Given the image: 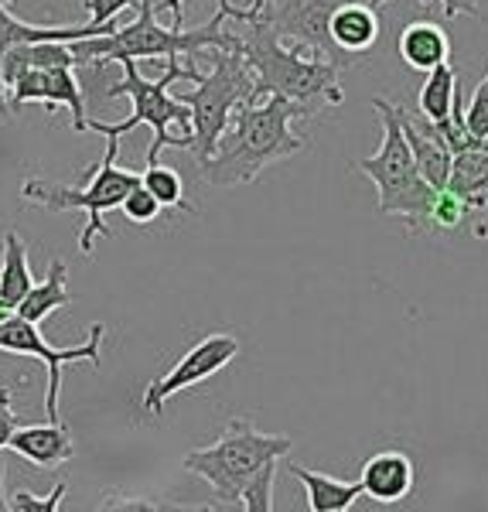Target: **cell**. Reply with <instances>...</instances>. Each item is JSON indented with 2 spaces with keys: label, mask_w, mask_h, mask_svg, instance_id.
Wrapping results in <instances>:
<instances>
[{
  "label": "cell",
  "mask_w": 488,
  "mask_h": 512,
  "mask_svg": "<svg viewBox=\"0 0 488 512\" xmlns=\"http://www.w3.org/2000/svg\"><path fill=\"white\" fill-rule=\"evenodd\" d=\"M7 99H11V110H21L28 103H41L48 110L55 106H69L72 113V130L86 134L89 117H86V96L82 86L72 72V65H52V69H24L18 79L7 86Z\"/></svg>",
  "instance_id": "obj_12"
},
{
  "label": "cell",
  "mask_w": 488,
  "mask_h": 512,
  "mask_svg": "<svg viewBox=\"0 0 488 512\" xmlns=\"http://www.w3.org/2000/svg\"><path fill=\"white\" fill-rule=\"evenodd\" d=\"M246 35H239V55L253 69L256 99L284 96L304 110V117H314L325 106H342V86L338 72L342 65L314 59L301 48L284 45L263 21H246Z\"/></svg>",
  "instance_id": "obj_3"
},
{
  "label": "cell",
  "mask_w": 488,
  "mask_h": 512,
  "mask_svg": "<svg viewBox=\"0 0 488 512\" xmlns=\"http://www.w3.org/2000/svg\"><path fill=\"white\" fill-rule=\"evenodd\" d=\"M140 18L127 28H110L99 35L69 41L76 65H110L120 59H198L209 48H226V52H239V35H229L222 24L226 21H246V7H219L202 28L185 31L181 24L164 28L157 21L154 0H140L137 4Z\"/></svg>",
  "instance_id": "obj_2"
},
{
  "label": "cell",
  "mask_w": 488,
  "mask_h": 512,
  "mask_svg": "<svg viewBox=\"0 0 488 512\" xmlns=\"http://www.w3.org/2000/svg\"><path fill=\"white\" fill-rule=\"evenodd\" d=\"M372 110L383 120V144L369 158L352 161L359 175H366L379 192V216H396L410 229H424L430 219V205H434L437 188H430L420 178L417 164H413V151L403 137V127L396 120V110L390 99H372Z\"/></svg>",
  "instance_id": "obj_6"
},
{
  "label": "cell",
  "mask_w": 488,
  "mask_h": 512,
  "mask_svg": "<svg viewBox=\"0 0 488 512\" xmlns=\"http://www.w3.org/2000/svg\"><path fill=\"white\" fill-rule=\"evenodd\" d=\"M465 127L471 137L488 140V72L475 86V93H471L468 106H465Z\"/></svg>",
  "instance_id": "obj_28"
},
{
  "label": "cell",
  "mask_w": 488,
  "mask_h": 512,
  "mask_svg": "<svg viewBox=\"0 0 488 512\" xmlns=\"http://www.w3.org/2000/svg\"><path fill=\"white\" fill-rule=\"evenodd\" d=\"M140 0H86V14H89V24H96V28H103V24H113L120 11H127V7H137Z\"/></svg>",
  "instance_id": "obj_30"
},
{
  "label": "cell",
  "mask_w": 488,
  "mask_h": 512,
  "mask_svg": "<svg viewBox=\"0 0 488 512\" xmlns=\"http://www.w3.org/2000/svg\"><path fill=\"white\" fill-rule=\"evenodd\" d=\"M236 355H239V338L236 335H229V332L205 335L202 342H195L192 349H188L175 366H171V373H164L161 379H154V383L147 386L144 407L157 417L171 396L192 390V386L205 383V379H212L215 373H222Z\"/></svg>",
  "instance_id": "obj_11"
},
{
  "label": "cell",
  "mask_w": 488,
  "mask_h": 512,
  "mask_svg": "<svg viewBox=\"0 0 488 512\" xmlns=\"http://www.w3.org/2000/svg\"><path fill=\"white\" fill-rule=\"evenodd\" d=\"M117 154H120V140L106 137V154H103V161L89 171V185H55V181H45V178H28L21 185L24 205H38V209H48V212H72V209L86 212V226H82V236H79L82 256H93L99 236H113L110 229L103 226V212L120 209V202L127 198L130 188L140 185V171L120 168Z\"/></svg>",
  "instance_id": "obj_7"
},
{
  "label": "cell",
  "mask_w": 488,
  "mask_h": 512,
  "mask_svg": "<svg viewBox=\"0 0 488 512\" xmlns=\"http://www.w3.org/2000/svg\"><path fill=\"white\" fill-rule=\"evenodd\" d=\"M274 478H277V461L260 468V475L246 485L243 492V509L246 512H270L274 509Z\"/></svg>",
  "instance_id": "obj_26"
},
{
  "label": "cell",
  "mask_w": 488,
  "mask_h": 512,
  "mask_svg": "<svg viewBox=\"0 0 488 512\" xmlns=\"http://www.w3.org/2000/svg\"><path fill=\"white\" fill-rule=\"evenodd\" d=\"M65 492H69V485L59 482L48 495H35V492H14L11 495V512H55L62 506Z\"/></svg>",
  "instance_id": "obj_29"
},
{
  "label": "cell",
  "mask_w": 488,
  "mask_h": 512,
  "mask_svg": "<svg viewBox=\"0 0 488 512\" xmlns=\"http://www.w3.org/2000/svg\"><path fill=\"white\" fill-rule=\"evenodd\" d=\"M362 495L379 506H396L417 489V465L403 451H379L362 465Z\"/></svg>",
  "instance_id": "obj_14"
},
{
  "label": "cell",
  "mask_w": 488,
  "mask_h": 512,
  "mask_svg": "<svg viewBox=\"0 0 488 512\" xmlns=\"http://www.w3.org/2000/svg\"><path fill=\"white\" fill-rule=\"evenodd\" d=\"M161 209H164V205L157 202V198H154L151 192H147L144 185H134V188L127 192V198L120 202V212H123V216H127L130 222H134V226H151V222H154L157 216H161Z\"/></svg>",
  "instance_id": "obj_27"
},
{
  "label": "cell",
  "mask_w": 488,
  "mask_h": 512,
  "mask_svg": "<svg viewBox=\"0 0 488 512\" xmlns=\"http://www.w3.org/2000/svg\"><path fill=\"white\" fill-rule=\"evenodd\" d=\"M31 287H35V274H31L28 263V246L11 229V233H4V243H0V304H7L14 311Z\"/></svg>",
  "instance_id": "obj_20"
},
{
  "label": "cell",
  "mask_w": 488,
  "mask_h": 512,
  "mask_svg": "<svg viewBox=\"0 0 488 512\" xmlns=\"http://www.w3.org/2000/svg\"><path fill=\"white\" fill-rule=\"evenodd\" d=\"M294 448V441L287 434H263L256 431L250 420L236 417L229 420L226 434L209 448H195L185 454V472L202 478L212 485V495L219 499V506L243 509V492L246 485L260 475L263 465L287 458Z\"/></svg>",
  "instance_id": "obj_5"
},
{
  "label": "cell",
  "mask_w": 488,
  "mask_h": 512,
  "mask_svg": "<svg viewBox=\"0 0 488 512\" xmlns=\"http://www.w3.org/2000/svg\"><path fill=\"white\" fill-rule=\"evenodd\" d=\"M140 185L151 192L164 209H178V212H188L195 216V205L185 202V185H181V175L168 164H147V171H140Z\"/></svg>",
  "instance_id": "obj_24"
},
{
  "label": "cell",
  "mask_w": 488,
  "mask_h": 512,
  "mask_svg": "<svg viewBox=\"0 0 488 512\" xmlns=\"http://www.w3.org/2000/svg\"><path fill=\"white\" fill-rule=\"evenodd\" d=\"M332 41L342 55H366L379 41V14L372 4L349 0L332 14Z\"/></svg>",
  "instance_id": "obj_17"
},
{
  "label": "cell",
  "mask_w": 488,
  "mask_h": 512,
  "mask_svg": "<svg viewBox=\"0 0 488 512\" xmlns=\"http://www.w3.org/2000/svg\"><path fill=\"white\" fill-rule=\"evenodd\" d=\"M157 11H171V24H181L185 21V14H181V0H161V4H154ZM219 7H236L233 0H219Z\"/></svg>",
  "instance_id": "obj_33"
},
{
  "label": "cell",
  "mask_w": 488,
  "mask_h": 512,
  "mask_svg": "<svg viewBox=\"0 0 488 512\" xmlns=\"http://www.w3.org/2000/svg\"><path fill=\"white\" fill-rule=\"evenodd\" d=\"M123 65V79L117 86L110 89V96L117 99H130V117L120 120V123H99V120H89V130L93 134H103V137H123L130 134L134 127H151V151H147V164H157L164 154V147H181V151H192V110L181 103L178 96H171V86L175 82H198L205 76L202 69L195 65H185V59H171L168 62V72L161 79H144L137 69V59H120Z\"/></svg>",
  "instance_id": "obj_4"
},
{
  "label": "cell",
  "mask_w": 488,
  "mask_h": 512,
  "mask_svg": "<svg viewBox=\"0 0 488 512\" xmlns=\"http://www.w3.org/2000/svg\"><path fill=\"white\" fill-rule=\"evenodd\" d=\"M11 400H14V390L11 386H0V451L7 448V441H11V434L18 431V414H14V407H11Z\"/></svg>",
  "instance_id": "obj_31"
},
{
  "label": "cell",
  "mask_w": 488,
  "mask_h": 512,
  "mask_svg": "<svg viewBox=\"0 0 488 512\" xmlns=\"http://www.w3.org/2000/svg\"><path fill=\"white\" fill-rule=\"evenodd\" d=\"M7 448L21 458H28L38 468H59L65 461L76 458V444L62 420H48V424H18L11 434Z\"/></svg>",
  "instance_id": "obj_16"
},
{
  "label": "cell",
  "mask_w": 488,
  "mask_h": 512,
  "mask_svg": "<svg viewBox=\"0 0 488 512\" xmlns=\"http://www.w3.org/2000/svg\"><path fill=\"white\" fill-rule=\"evenodd\" d=\"M454 93H458V72H454L448 62L437 65V69H430L424 89H420V99H417L420 113H424L430 123L448 120Z\"/></svg>",
  "instance_id": "obj_23"
},
{
  "label": "cell",
  "mask_w": 488,
  "mask_h": 512,
  "mask_svg": "<svg viewBox=\"0 0 488 512\" xmlns=\"http://www.w3.org/2000/svg\"><path fill=\"white\" fill-rule=\"evenodd\" d=\"M113 24H79V28H45V24H28V21H18L7 4L0 0V120H11L14 110H11V99H7V86H4V55L11 52L14 45L21 41H76V38H89V35H99V31H110Z\"/></svg>",
  "instance_id": "obj_15"
},
{
  "label": "cell",
  "mask_w": 488,
  "mask_h": 512,
  "mask_svg": "<svg viewBox=\"0 0 488 512\" xmlns=\"http://www.w3.org/2000/svg\"><path fill=\"white\" fill-rule=\"evenodd\" d=\"M400 59L413 72H430L451 59L448 31L434 21H413L400 35Z\"/></svg>",
  "instance_id": "obj_18"
},
{
  "label": "cell",
  "mask_w": 488,
  "mask_h": 512,
  "mask_svg": "<svg viewBox=\"0 0 488 512\" xmlns=\"http://www.w3.org/2000/svg\"><path fill=\"white\" fill-rule=\"evenodd\" d=\"M396 120H400L403 127V137H407L410 151H413V164H417L420 178L427 181L430 188H437L441 192L444 185H448V175H451V147L444 144L441 134H437V127L430 123L424 113L420 117H413L410 110H403V106H396Z\"/></svg>",
  "instance_id": "obj_13"
},
{
  "label": "cell",
  "mask_w": 488,
  "mask_h": 512,
  "mask_svg": "<svg viewBox=\"0 0 488 512\" xmlns=\"http://www.w3.org/2000/svg\"><path fill=\"white\" fill-rule=\"evenodd\" d=\"M448 192L465 198L471 212L488 209V151H461L451 158Z\"/></svg>",
  "instance_id": "obj_21"
},
{
  "label": "cell",
  "mask_w": 488,
  "mask_h": 512,
  "mask_svg": "<svg viewBox=\"0 0 488 512\" xmlns=\"http://www.w3.org/2000/svg\"><path fill=\"white\" fill-rule=\"evenodd\" d=\"M372 7L386 4V0H369ZM420 4H430V0H420ZM444 4V14L448 18H458V14H471V18H482V11H478V0H441Z\"/></svg>",
  "instance_id": "obj_32"
},
{
  "label": "cell",
  "mask_w": 488,
  "mask_h": 512,
  "mask_svg": "<svg viewBox=\"0 0 488 512\" xmlns=\"http://www.w3.org/2000/svg\"><path fill=\"white\" fill-rule=\"evenodd\" d=\"M103 335L106 328L96 325L89 328L86 342L72 345V349H52L41 335V325L35 321L11 315L0 321V352H11V355H35V359L45 362L48 369V390H45V417L48 420H62L59 414V393H62V369L69 362H89V366H99V349H103Z\"/></svg>",
  "instance_id": "obj_10"
},
{
  "label": "cell",
  "mask_w": 488,
  "mask_h": 512,
  "mask_svg": "<svg viewBox=\"0 0 488 512\" xmlns=\"http://www.w3.org/2000/svg\"><path fill=\"white\" fill-rule=\"evenodd\" d=\"M471 216V209L465 205V198H458L448 188H441V192L434 195V205H430V219L427 226L434 229V233H454V229L465 226V219Z\"/></svg>",
  "instance_id": "obj_25"
},
{
  "label": "cell",
  "mask_w": 488,
  "mask_h": 512,
  "mask_svg": "<svg viewBox=\"0 0 488 512\" xmlns=\"http://www.w3.org/2000/svg\"><path fill=\"white\" fill-rule=\"evenodd\" d=\"M0 512H11V495L4 489V458H0Z\"/></svg>",
  "instance_id": "obj_34"
},
{
  "label": "cell",
  "mask_w": 488,
  "mask_h": 512,
  "mask_svg": "<svg viewBox=\"0 0 488 512\" xmlns=\"http://www.w3.org/2000/svg\"><path fill=\"white\" fill-rule=\"evenodd\" d=\"M342 4L349 0H246V21H263L284 45L345 69L349 55L338 52L332 41V14Z\"/></svg>",
  "instance_id": "obj_9"
},
{
  "label": "cell",
  "mask_w": 488,
  "mask_h": 512,
  "mask_svg": "<svg viewBox=\"0 0 488 512\" xmlns=\"http://www.w3.org/2000/svg\"><path fill=\"white\" fill-rule=\"evenodd\" d=\"M297 117H304V110L284 96H263L256 103H243L233 113V123L222 134L212 158L198 161L202 178L215 188L253 185L270 164L308 151V140L291 130Z\"/></svg>",
  "instance_id": "obj_1"
},
{
  "label": "cell",
  "mask_w": 488,
  "mask_h": 512,
  "mask_svg": "<svg viewBox=\"0 0 488 512\" xmlns=\"http://www.w3.org/2000/svg\"><path fill=\"white\" fill-rule=\"evenodd\" d=\"M65 277H69V267H65L62 260H52V263H48V277L24 294V301L14 308V315H21V318L35 321V325H41V321H45L48 315H55L59 308H69L72 294L65 291Z\"/></svg>",
  "instance_id": "obj_22"
},
{
  "label": "cell",
  "mask_w": 488,
  "mask_h": 512,
  "mask_svg": "<svg viewBox=\"0 0 488 512\" xmlns=\"http://www.w3.org/2000/svg\"><path fill=\"white\" fill-rule=\"evenodd\" d=\"M192 110V154L195 161H205L215 154L222 134L233 123V113L243 103H256V79L253 69L243 62L239 52L212 48V69L198 79V89L178 96Z\"/></svg>",
  "instance_id": "obj_8"
},
{
  "label": "cell",
  "mask_w": 488,
  "mask_h": 512,
  "mask_svg": "<svg viewBox=\"0 0 488 512\" xmlns=\"http://www.w3.org/2000/svg\"><path fill=\"white\" fill-rule=\"evenodd\" d=\"M291 475L308 492L311 512H349L362 499V482H342V478L311 472L304 465H291Z\"/></svg>",
  "instance_id": "obj_19"
},
{
  "label": "cell",
  "mask_w": 488,
  "mask_h": 512,
  "mask_svg": "<svg viewBox=\"0 0 488 512\" xmlns=\"http://www.w3.org/2000/svg\"><path fill=\"white\" fill-rule=\"evenodd\" d=\"M11 315H14V311L7 308V304H0V321H4V318H11Z\"/></svg>",
  "instance_id": "obj_35"
}]
</instances>
